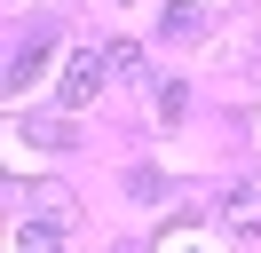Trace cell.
<instances>
[{"label":"cell","mask_w":261,"mask_h":253,"mask_svg":"<svg viewBox=\"0 0 261 253\" xmlns=\"http://www.w3.org/2000/svg\"><path fill=\"white\" fill-rule=\"evenodd\" d=\"M103 79H111V56L103 47H80V56L64 63V79H56V95H64V111H87L103 95Z\"/></svg>","instance_id":"1"},{"label":"cell","mask_w":261,"mask_h":253,"mask_svg":"<svg viewBox=\"0 0 261 253\" xmlns=\"http://www.w3.org/2000/svg\"><path fill=\"white\" fill-rule=\"evenodd\" d=\"M16 253H64V230H56V221H24V230H16Z\"/></svg>","instance_id":"4"},{"label":"cell","mask_w":261,"mask_h":253,"mask_svg":"<svg viewBox=\"0 0 261 253\" xmlns=\"http://www.w3.org/2000/svg\"><path fill=\"white\" fill-rule=\"evenodd\" d=\"M48 56H56V40L48 32H32V40H16V56H8V95H24L40 71H48Z\"/></svg>","instance_id":"2"},{"label":"cell","mask_w":261,"mask_h":253,"mask_svg":"<svg viewBox=\"0 0 261 253\" xmlns=\"http://www.w3.org/2000/svg\"><path fill=\"white\" fill-rule=\"evenodd\" d=\"M222 221H229V237H261V182H229Z\"/></svg>","instance_id":"3"},{"label":"cell","mask_w":261,"mask_h":253,"mask_svg":"<svg viewBox=\"0 0 261 253\" xmlns=\"http://www.w3.org/2000/svg\"><path fill=\"white\" fill-rule=\"evenodd\" d=\"M198 24H206V16H198V8H190V0H174V8H166V16H159V32H166V40H190V32H198Z\"/></svg>","instance_id":"5"}]
</instances>
